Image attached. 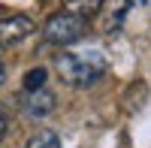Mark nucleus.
<instances>
[{"mask_svg": "<svg viewBox=\"0 0 151 148\" xmlns=\"http://www.w3.org/2000/svg\"><path fill=\"white\" fill-rule=\"evenodd\" d=\"M45 79H48V70L45 67L30 70L27 76H24V91H40V88H45Z\"/></svg>", "mask_w": 151, "mask_h": 148, "instance_id": "7", "label": "nucleus"}, {"mask_svg": "<svg viewBox=\"0 0 151 148\" xmlns=\"http://www.w3.org/2000/svg\"><path fill=\"white\" fill-rule=\"evenodd\" d=\"M85 30H88V21L79 15H70V12H55L42 24V36L52 45H73L85 36Z\"/></svg>", "mask_w": 151, "mask_h": 148, "instance_id": "2", "label": "nucleus"}, {"mask_svg": "<svg viewBox=\"0 0 151 148\" xmlns=\"http://www.w3.org/2000/svg\"><path fill=\"white\" fill-rule=\"evenodd\" d=\"M6 130H9V112H6V106L0 103V139L6 136Z\"/></svg>", "mask_w": 151, "mask_h": 148, "instance_id": "8", "label": "nucleus"}, {"mask_svg": "<svg viewBox=\"0 0 151 148\" xmlns=\"http://www.w3.org/2000/svg\"><path fill=\"white\" fill-rule=\"evenodd\" d=\"M58 67V76L64 79L73 88H88L94 85L97 79L106 76V55L97 52V48H82V52H67L55 60Z\"/></svg>", "mask_w": 151, "mask_h": 148, "instance_id": "1", "label": "nucleus"}, {"mask_svg": "<svg viewBox=\"0 0 151 148\" xmlns=\"http://www.w3.org/2000/svg\"><path fill=\"white\" fill-rule=\"evenodd\" d=\"M27 148H60V136L55 130H40L27 139Z\"/></svg>", "mask_w": 151, "mask_h": 148, "instance_id": "6", "label": "nucleus"}, {"mask_svg": "<svg viewBox=\"0 0 151 148\" xmlns=\"http://www.w3.org/2000/svg\"><path fill=\"white\" fill-rule=\"evenodd\" d=\"M33 30H36V24H33L30 15H24V12L6 15V18H0V45H18Z\"/></svg>", "mask_w": 151, "mask_h": 148, "instance_id": "3", "label": "nucleus"}, {"mask_svg": "<svg viewBox=\"0 0 151 148\" xmlns=\"http://www.w3.org/2000/svg\"><path fill=\"white\" fill-rule=\"evenodd\" d=\"M52 109H55V94L48 91V88H40V91H24L21 97V112L27 121H42L52 115Z\"/></svg>", "mask_w": 151, "mask_h": 148, "instance_id": "4", "label": "nucleus"}, {"mask_svg": "<svg viewBox=\"0 0 151 148\" xmlns=\"http://www.w3.org/2000/svg\"><path fill=\"white\" fill-rule=\"evenodd\" d=\"M60 3H64V12H70V15L91 18V15H97V12L103 9L106 0H60Z\"/></svg>", "mask_w": 151, "mask_h": 148, "instance_id": "5", "label": "nucleus"}, {"mask_svg": "<svg viewBox=\"0 0 151 148\" xmlns=\"http://www.w3.org/2000/svg\"><path fill=\"white\" fill-rule=\"evenodd\" d=\"M3 76H6V67H3V60H0V82H3Z\"/></svg>", "mask_w": 151, "mask_h": 148, "instance_id": "9", "label": "nucleus"}]
</instances>
